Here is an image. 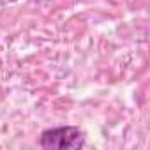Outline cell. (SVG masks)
Wrapping results in <instances>:
<instances>
[{
  "label": "cell",
  "mask_w": 150,
  "mask_h": 150,
  "mask_svg": "<svg viewBox=\"0 0 150 150\" xmlns=\"http://www.w3.org/2000/svg\"><path fill=\"white\" fill-rule=\"evenodd\" d=\"M85 145V134L80 127L65 125V127H55L48 129L41 134V146L42 148H81Z\"/></svg>",
  "instance_id": "1"
}]
</instances>
